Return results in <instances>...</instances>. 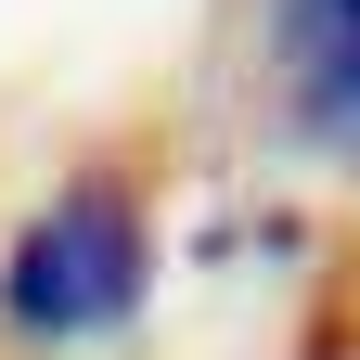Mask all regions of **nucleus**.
I'll list each match as a JSON object with an SVG mask.
<instances>
[{
	"mask_svg": "<svg viewBox=\"0 0 360 360\" xmlns=\"http://www.w3.org/2000/svg\"><path fill=\"white\" fill-rule=\"evenodd\" d=\"M142 283H155L142 206H129L116 180H77V193H52L13 232V257H0V322L26 347H77V335L142 322Z\"/></svg>",
	"mask_w": 360,
	"mask_h": 360,
	"instance_id": "1",
	"label": "nucleus"
},
{
	"mask_svg": "<svg viewBox=\"0 0 360 360\" xmlns=\"http://www.w3.org/2000/svg\"><path fill=\"white\" fill-rule=\"evenodd\" d=\"M296 103H309V116H296L309 142H360V26L309 52V90H296Z\"/></svg>",
	"mask_w": 360,
	"mask_h": 360,
	"instance_id": "2",
	"label": "nucleus"
},
{
	"mask_svg": "<svg viewBox=\"0 0 360 360\" xmlns=\"http://www.w3.org/2000/svg\"><path fill=\"white\" fill-rule=\"evenodd\" d=\"M309 26H322V39H347V26H360V0H309Z\"/></svg>",
	"mask_w": 360,
	"mask_h": 360,
	"instance_id": "3",
	"label": "nucleus"
}]
</instances>
